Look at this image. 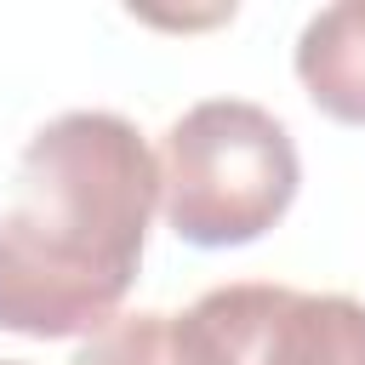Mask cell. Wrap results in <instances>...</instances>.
Here are the masks:
<instances>
[{"instance_id":"cell-1","label":"cell","mask_w":365,"mask_h":365,"mask_svg":"<svg viewBox=\"0 0 365 365\" xmlns=\"http://www.w3.org/2000/svg\"><path fill=\"white\" fill-rule=\"evenodd\" d=\"M154 205L160 160L131 120L108 108L46 120L0 211V331L97 336L137 279Z\"/></svg>"},{"instance_id":"cell-2","label":"cell","mask_w":365,"mask_h":365,"mask_svg":"<svg viewBox=\"0 0 365 365\" xmlns=\"http://www.w3.org/2000/svg\"><path fill=\"white\" fill-rule=\"evenodd\" d=\"M297 177L291 131L245 97H205L160 137V211L205 251L262 240L291 211Z\"/></svg>"},{"instance_id":"cell-3","label":"cell","mask_w":365,"mask_h":365,"mask_svg":"<svg viewBox=\"0 0 365 365\" xmlns=\"http://www.w3.org/2000/svg\"><path fill=\"white\" fill-rule=\"evenodd\" d=\"M228 365H365V302L291 285H217L200 297Z\"/></svg>"},{"instance_id":"cell-4","label":"cell","mask_w":365,"mask_h":365,"mask_svg":"<svg viewBox=\"0 0 365 365\" xmlns=\"http://www.w3.org/2000/svg\"><path fill=\"white\" fill-rule=\"evenodd\" d=\"M297 80L319 114L365 125V0H336L302 23Z\"/></svg>"},{"instance_id":"cell-5","label":"cell","mask_w":365,"mask_h":365,"mask_svg":"<svg viewBox=\"0 0 365 365\" xmlns=\"http://www.w3.org/2000/svg\"><path fill=\"white\" fill-rule=\"evenodd\" d=\"M74 365H228L222 348H217V331L211 319L194 308L182 314H125V319H108L80 354Z\"/></svg>"},{"instance_id":"cell-6","label":"cell","mask_w":365,"mask_h":365,"mask_svg":"<svg viewBox=\"0 0 365 365\" xmlns=\"http://www.w3.org/2000/svg\"><path fill=\"white\" fill-rule=\"evenodd\" d=\"M0 365H23V359H0Z\"/></svg>"}]
</instances>
